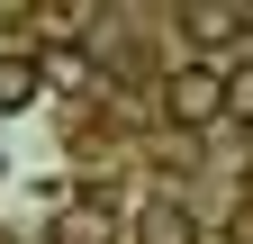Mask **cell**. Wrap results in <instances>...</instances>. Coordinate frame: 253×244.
I'll use <instances>...</instances> for the list:
<instances>
[{
	"instance_id": "obj_1",
	"label": "cell",
	"mask_w": 253,
	"mask_h": 244,
	"mask_svg": "<svg viewBox=\"0 0 253 244\" xmlns=\"http://www.w3.org/2000/svg\"><path fill=\"white\" fill-rule=\"evenodd\" d=\"M163 109H172V127H208V118H226V73H217V64L163 73Z\"/></svg>"
},
{
	"instance_id": "obj_2",
	"label": "cell",
	"mask_w": 253,
	"mask_h": 244,
	"mask_svg": "<svg viewBox=\"0 0 253 244\" xmlns=\"http://www.w3.org/2000/svg\"><path fill=\"white\" fill-rule=\"evenodd\" d=\"M45 244H118V217H109L100 199H73V208L54 217V235H45Z\"/></svg>"
},
{
	"instance_id": "obj_3",
	"label": "cell",
	"mask_w": 253,
	"mask_h": 244,
	"mask_svg": "<svg viewBox=\"0 0 253 244\" xmlns=\"http://www.w3.org/2000/svg\"><path fill=\"white\" fill-rule=\"evenodd\" d=\"M136 244H199V217H190L181 199H154L136 217Z\"/></svg>"
},
{
	"instance_id": "obj_4",
	"label": "cell",
	"mask_w": 253,
	"mask_h": 244,
	"mask_svg": "<svg viewBox=\"0 0 253 244\" xmlns=\"http://www.w3.org/2000/svg\"><path fill=\"white\" fill-rule=\"evenodd\" d=\"M181 27H190V45H235L253 18H244V9H217V0H208V9H181Z\"/></svg>"
},
{
	"instance_id": "obj_5",
	"label": "cell",
	"mask_w": 253,
	"mask_h": 244,
	"mask_svg": "<svg viewBox=\"0 0 253 244\" xmlns=\"http://www.w3.org/2000/svg\"><path fill=\"white\" fill-rule=\"evenodd\" d=\"M37 64H27V54H0V118H18V109H37Z\"/></svg>"
},
{
	"instance_id": "obj_6",
	"label": "cell",
	"mask_w": 253,
	"mask_h": 244,
	"mask_svg": "<svg viewBox=\"0 0 253 244\" xmlns=\"http://www.w3.org/2000/svg\"><path fill=\"white\" fill-rule=\"evenodd\" d=\"M226 109H235L244 127H253V73H226Z\"/></svg>"
}]
</instances>
